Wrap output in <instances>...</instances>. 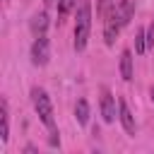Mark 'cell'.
Returning a JSON list of instances; mask_svg holds the SVG:
<instances>
[{
	"label": "cell",
	"instance_id": "9a60e30c",
	"mask_svg": "<svg viewBox=\"0 0 154 154\" xmlns=\"http://www.w3.org/2000/svg\"><path fill=\"white\" fill-rule=\"evenodd\" d=\"M144 31H147V48L152 51V48H154V22H152V24H147V26H144Z\"/></svg>",
	"mask_w": 154,
	"mask_h": 154
},
{
	"label": "cell",
	"instance_id": "e0dca14e",
	"mask_svg": "<svg viewBox=\"0 0 154 154\" xmlns=\"http://www.w3.org/2000/svg\"><path fill=\"white\" fill-rule=\"evenodd\" d=\"M149 96H152V101H154V87H152V89H149Z\"/></svg>",
	"mask_w": 154,
	"mask_h": 154
},
{
	"label": "cell",
	"instance_id": "6da1fadb",
	"mask_svg": "<svg viewBox=\"0 0 154 154\" xmlns=\"http://www.w3.org/2000/svg\"><path fill=\"white\" fill-rule=\"evenodd\" d=\"M31 103H34V111H36L38 120L48 130V144L51 147H60V132H58L55 111H53V101H51L48 91L43 87H31Z\"/></svg>",
	"mask_w": 154,
	"mask_h": 154
},
{
	"label": "cell",
	"instance_id": "7c38bea8",
	"mask_svg": "<svg viewBox=\"0 0 154 154\" xmlns=\"http://www.w3.org/2000/svg\"><path fill=\"white\" fill-rule=\"evenodd\" d=\"M149 48H147V31H144V26H140L137 31H135V53L137 55H142V53H147Z\"/></svg>",
	"mask_w": 154,
	"mask_h": 154
},
{
	"label": "cell",
	"instance_id": "30bf717a",
	"mask_svg": "<svg viewBox=\"0 0 154 154\" xmlns=\"http://www.w3.org/2000/svg\"><path fill=\"white\" fill-rule=\"evenodd\" d=\"M0 140L2 144L10 140V108L5 99H0Z\"/></svg>",
	"mask_w": 154,
	"mask_h": 154
},
{
	"label": "cell",
	"instance_id": "3957f363",
	"mask_svg": "<svg viewBox=\"0 0 154 154\" xmlns=\"http://www.w3.org/2000/svg\"><path fill=\"white\" fill-rule=\"evenodd\" d=\"M29 58H31V65L43 67V65L51 60V41H48L46 36H36V38H34V43H31Z\"/></svg>",
	"mask_w": 154,
	"mask_h": 154
},
{
	"label": "cell",
	"instance_id": "8992f818",
	"mask_svg": "<svg viewBox=\"0 0 154 154\" xmlns=\"http://www.w3.org/2000/svg\"><path fill=\"white\" fill-rule=\"evenodd\" d=\"M118 120H120L123 130H125L130 137H135V132H137V123H135V116H132V111H130V106H128L125 99H118Z\"/></svg>",
	"mask_w": 154,
	"mask_h": 154
},
{
	"label": "cell",
	"instance_id": "9c48e42d",
	"mask_svg": "<svg viewBox=\"0 0 154 154\" xmlns=\"http://www.w3.org/2000/svg\"><path fill=\"white\" fill-rule=\"evenodd\" d=\"M116 12H118V19L123 26H128L135 17V0H120L116 2Z\"/></svg>",
	"mask_w": 154,
	"mask_h": 154
},
{
	"label": "cell",
	"instance_id": "4fadbf2b",
	"mask_svg": "<svg viewBox=\"0 0 154 154\" xmlns=\"http://www.w3.org/2000/svg\"><path fill=\"white\" fill-rule=\"evenodd\" d=\"M113 7H116V0H96V17L103 22L113 12Z\"/></svg>",
	"mask_w": 154,
	"mask_h": 154
},
{
	"label": "cell",
	"instance_id": "7a4b0ae2",
	"mask_svg": "<svg viewBox=\"0 0 154 154\" xmlns=\"http://www.w3.org/2000/svg\"><path fill=\"white\" fill-rule=\"evenodd\" d=\"M75 41H72V48L77 53H82L89 43V36H91V2L89 0H82L75 10Z\"/></svg>",
	"mask_w": 154,
	"mask_h": 154
},
{
	"label": "cell",
	"instance_id": "8fae6325",
	"mask_svg": "<svg viewBox=\"0 0 154 154\" xmlns=\"http://www.w3.org/2000/svg\"><path fill=\"white\" fill-rule=\"evenodd\" d=\"M89 113H91L89 101L87 99H77V103H75V118H77L79 125H87L89 123Z\"/></svg>",
	"mask_w": 154,
	"mask_h": 154
},
{
	"label": "cell",
	"instance_id": "5bb4252c",
	"mask_svg": "<svg viewBox=\"0 0 154 154\" xmlns=\"http://www.w3.org/2000/svg\"><path fill=\"white\" fill-rule=\"evenodd\" d=\"M77 5H79L77 0H58V17H60V19H65L70 12H75V10H77Z\"/></svg>",
	"mask_w": 154,
	"mask_h": 154
},
{
	"label": "cell",
	"instance_id": "5b68a950",
	"mask_svg": "<svg viewBox=\"0 0 154 154\" xmlns=\"http://www.w3.org/2000/svg\"><path fill=\"white\" fill-rule=\"evenodd\" d=\"M120 29H123V24H120L118 12H116V7H113V12L103 19V41H106V46H113V43H116Z\"/></svg>",
	"mask_w": 154,
	"mask_h": 154
},
{
	"label": "cell",
	"instance_id": "52a82bcc",
	"mask_svg": "<svg viewBox=\"0 0 154 154\" xmlns=\"http://www.w3.org/2000/svg\"><path fill=\"white\" fill-rule=\"evenodd\" d=\"M46 29H48V12L41 10V12H36V14H31V19H29V31L34 34V38H36V36H46Z\"/></svg>",
	"mask_w": 154,
	"mask_h": 154
},
{
	"label": "cell",
	"instance_id": "2e32d148",
	"mask_svg": "<svg viewBox=\"0 0 154 154\" xmlns=\"http://www.w3.org/2000/svg\"><path fill=\"white\" fill-rule=\"evenodd\" d=\"M43 2H46V5H48V7H51V5H55V2H58V0H43Z\"/></svg>",
	"mask_w": 154,
	"mask_h": 154
},
{
	"label": "cell",
	"instance_id": "277c9868",
	"mask_svg": "<svg viewBox=\"0 0 154 154\" xmlns=\"http://www.w3.org/2000/svg\"><path fill=\"white\" fill-rule=\"evenodd\" d=\"M99 108H101V118H103V123H113L118 116H116V96L111 94V89L108 87H101L99 89Z\"/></svg>",
	"mask_w": 154,
	"mask_h": 154
},
{
	"label": "cell",
	"instance_id": "ba28073f",
	"mask_svg": "<svg viewBox=\"0 0 154 154\" xmlns=\"http://www.w3.org/2000/svg\"><path fill=\"white\" fill-rule=\"evenodd\" d=\"M132 51L130 48H125L123 53H120V77H123V82H132V77H135V67H132Z\"/></svg>",
	"mask_w": 154,
	"mask_h": 154
}]
</instances>
